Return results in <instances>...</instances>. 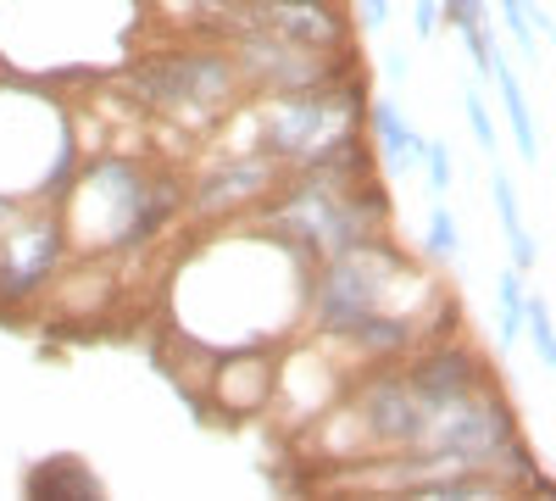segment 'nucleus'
Segmentation results:
<instances>
[{
	"label": "nucleus",
	"mask_w": 556,
	"mask_h": 501,
	"mask_svg": "<svg viewBox=\"0 0 556 501\" xmlns=\"http://www.w3.org/2000/svg\"><path fill=\"white\" fill-rule=\"evenodd\" d=\"M495 201H501V217H506V235H513L518 262H534V246H529L523 223H518V201H513V190H506V178H495Z\"/></svg>",
	"instance_id": "obj_3"
},
{
	"label": "nucleus",
	"mask_w": 556,
	"mask_h": 501,
	"mask_svg": "<svg viewBox=\"0 0 556 501\" xmlns=\"http://www.w3.org/2000/svg\"><path fill=\"white\" fill-rule=\"evenodd\" d=\"M468 117H473V134H479V146L490 151V146H495V128H490V112H484V101H479V96H468Z\"/></svg>",
	"instance_id": "obj_8"
},
{
	"label": "nucleus",
	"mask_w": 556,
	"mask_h": 501,
	"mask_svg": "<svg viewBox=\"0 0 556 501\" xmlns=\"http://www.w3.org/2000/svg\"><path fill=\"white\" fill-rule=\"evenodd\" d=\"M523 317H529V324H534V340H540V356L551 362V356H556V346H551V324H545V306L534 301V306H529Z\"/></svg>",
	"instance_id": "obj_9"
},
{
	"label": "nucleus",
	"mask_w": 556,
	"mask_h": 501,
	"mask_svg": "<svg viewBox=\"0 0 556 501\" xmlns=\"http://www.w3.org/2000/svg\"><path fill=\"white\" fill-rule=\"evenodd\" d=\"M34 490H39V496H56V490H67V496H89L96 485H89L84 474H73V468H45V474L34 479Z\"/></svg>",
	"instance_id": "obj_4"
},
{
	"label": "nucleus",
	"mask_w": 556,
	"mask_h": 501,
	"mask_svg": "<svg viewBox=\"0 0 556 501\" xmlns=\"http://www.w3.org/2000/svg\"><path fill=\"white\" fill-rule=\"evenodd\" d=\"M379 401H384V406H401L406 396H401V390H384ZM379 429H384V435H417V413H379Z\"/></svg>",
	"instance_id": "obj_5"
},
{
	"label": "nucleus",
	"mask_w": 556,
	"mask_h": 501,
	"mask_svg": "<svg viewBox=\"0 0 556 501\" xmlns=\"http://www.w3.org/2000/svg\"><path fill=\"white\" fill-rule=\"evenodd\" d=\"M429 229H434V251L440 256H456V223H451V212H434Z\"/></svg>",
	"instance_id": "obj_6"
},
{
	"label": "nucleus",
	"mask_w": 556,
	"mask_h": 501,
	"mask_svg": "<svg viewBox=\"0 0 556 501\" xmlns=\"http://www.w3.org/2000/svg\"><path fill=\"white\" fill-rule=\"evenodd\" d=\"M506 17H513V28H518V39L534 51V23H529V0H506Z\"/></svg>",
	"instance_id": "obj_7"
},
{
	"label": "nucleus",
	"mask_w": 556,
	"mask_h": 501,
	"mask_svg": "<svg viewBox=\"0 0 556 501\" xmlns=\"http://www.w3.org/2000/svg\"><path fill=\"white\" fill-rule=\"evenodd\" d=\"M362 17L367 23H384V0H362Z\"/></svg>",
	"instance_id": "obj_11"
},
{
	"label": "nucleus",
	"mask_w": 556,
	"mask_h": 501,
	"mask_svg": "<svg viewBox=\"0 0 556 501\" xmlns=\"http://www.w3.org/2000/svg\"><path fill=\"white\" fill-rule=\"evenodd\" d=\"M429 167H434V185H445V178H451V156H445V146H429Z\"/></svg>",
	"instance_id": "obj_10"
},
{
	"label": "nucleus",
	"mask_w": 556,
	"mask_h": 501,
	"mask_svg": "<svg viewBox=\"0 0 556 501\" xmlns=\"http://www.w3.org/2000/svg\"><path fill=\"white\" fill-rule=\"evenodd\" d=\"M374 117H379V134H384V146H390V151H395L401 162H412V156H424V146L412 140V128H406V123L395 117V107H379Z\"/></svg>",
	"instance_id": "obj_2"
},
{
	"label": "nucleus",
	"mask_w": 556,
	"mask_h": 501,
	"mask_svg": "<svg viewBox=\"0 0 556 501\" xmlns=\"http://www.w3.org/2000/svg\"><path fill=\"white\" fill-rule=\"evenodd\" d=\"M417 28H424V34L434 28V7H429V0H417Z\"/></svg>",
	"instance_id": "obj_12"
},
{
	"label": "nucleus",
	"mask_w": 556,
	"mask_h": 501,
	"mask_svg": "<svg viewBox=\"0 0 556 501\" xmlns=\"http://www.w3.org/2000/svg\"><path fill=\"white\" fill-rule=\"evenodd\" d=\"M490 67H495V78H501V96H506V112H513L518 146H523V156H534V123H529V107H523V96H518V84H513V73L501 67V57H495Z\"/></svg>",
	"instance_id": "obj_1"
}]
</instances>
